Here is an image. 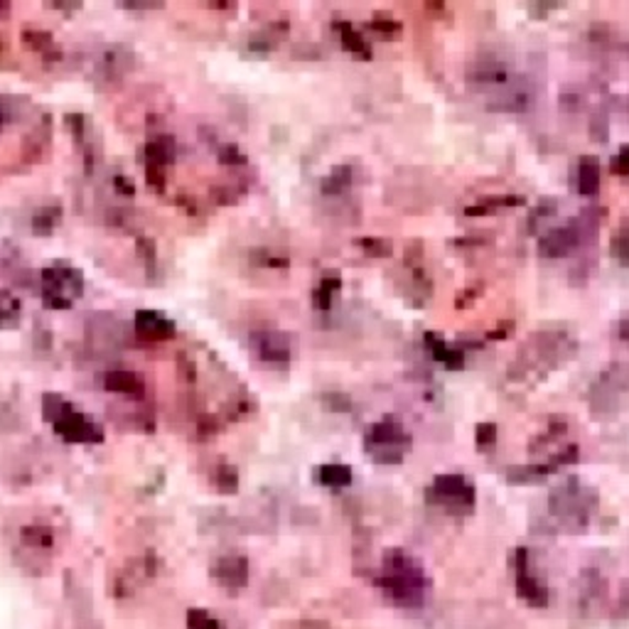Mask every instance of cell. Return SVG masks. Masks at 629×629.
Wrapping results in <instances>:
<instances>
[{"label": "cell", "instance_id": "obj_13", "mask_svg": "<svg viewBox=\"0 0 629 629\" xmlns=\"http://www.w3.org/2000/svg\"><path fill=\"white\" fill-rule=\"evenodd\" d=\"M101 386L106 391H111V394L129 396V398H143V394H145L143 376L136 372H126V369H114V372L104 373Z\"/></svg>", "mask_w": 629, "mask_h": 629}, {"label": "cell", "instance_id": "obj_18", "mask_svg": "<svg viewBox=\"0 0 629 629\" xmlns=\"http://www.w3.org/2000/svg\"><path fill=\"white\" fill-rule=\"evenodd\" d=\"M214 576L219 578L224 586L239 587L244 586L246 578H248V565H246L244 558H239V555H229V558H222V561L216 563Z\"/></svg>", "mask_w": 629, "mask_h": 629}, {"label": "cell", "instance_id": "obj_1", "mask_svg": "<svg viewBox=\"0 0 629 629\" xmlns=\"http://www.w3.org/2000/svg\"><path fill=\"white\" fill-rule=\"evenodd\" d=\"M43 418L54 433L75 445H97L104 440V428L94 423L82 408H76L65 396L47 391L43 396Z\"/></svg>", "mask_w": 629, "mask_h": 629}, {"label": "cell", "instance_id": "obj_2", "mask_svg": "<svg viewBox=\"0 0 629 629\" xmlns=\"http://www.w3.org/2000/svg\"><path fill=\"white\" fill-rule=\"evenodd\" d=\"M379 587L384 590L386 595H391V600L398 605L416 608L423 602V595H426L423 568L408 554L391 548L384 555V573L379 578Z\"/></svg>", "mask_w": 629, "mask_h": 629}, {"label": "cell", "instance_id": "obj_37", "mask_svg": "<svg viewBox=\"0 0 629 629\" xmlns=\"http://www.w3.org/2000/svg\"><path fill=\"white\" fill-rule=\"evenodd\" d=\"M15 116V101L11 97H0V130L5 129Z\"/></svg>", "mask_w": 629, "mask_h": 629}, {"label": "cell", "instance_id": "obj_15", "mask_svg": "<svg viewBox=\"0 0 629 629\" xmlns=\"http://www.w3.org/2000/svg\"><path fill=\"white\" fill-rule=\"evenodd\" d=\"M423 342H426V347L430 350V354H433V359L443 364L450 372H460V369L465 366V352L450 350L448 344L443 342V337H437L436 332H426Z\"/></svg>", "mask_w": 629, "mask_h": 629}, {"label": "cell", "instance_id": "obj_32", "mask_svg": "<svg viewBox=\"0 0 629 629\" xmlns=\"http://www.w3.org/2000/svg\"><path fill=\"white\" fill-rule=\"evenodd\" d=\"M475 443L480 450H490L494 448L497 443V426L494 423H480L475 428Z\"/></svg>", "mask_w": 629, "mask_h": 629}, {"label": "cell", "instance_id": "obj_21", "mask_svg": "<svg viewBox=\"0 0 629 629\" xmlns=\"http://www.w3.org/2000/svg\"><path fill=\"white\" fill-rule=\"evenodd\" d=\"M22 320V303L11 290H0V330H12Z\"/></svg>", "mask_w": 629, "mask_h": 629}, {"label": "cell", "instance_id": "obj_25", "mask_svg": "<svg viewBox=\"0 0 629 629\" xmlns=\"http://www.w3.org/2000/svg\"><path fill=\"white\" fill-rule=\"evenodd\" d=\"M136 251H138L145 271H148L150 276H155V271H158V244L150 236L140 234L138 241H136Z\"/></svg>", "mask_w": 629, "mask_h": 629}, {"label": "cell", "instance_id": "obj_38", "mask_svg": "<svg viewBox=\"0 0 629 629\" xmlns=\"http://www.w3.org/2000/svg\"><path fill=\"white\" fill-rule=\"evenodd\" d=\"M477 293H480V288L460 290L458 300H455V308H468V305H472V303L477 300Z\"/></svg>", "mask_w": 629, "mask_h": 629}, {"label": "cell", "instance_id": "obj_34", "mask_svg": "<svg viewBox=\"0 0 629 629\" xmlns=\"http://www.w3.org/2000/svg\"><path fill=\"white\" fill-rule=\"evenodd\" d=\"M241 194H244V187H236V185H219V187H212V197L216 204H234Z\"/></svg>", "mask_w": 629, "mask_h": 629}, {"label": "cell", "instance_id": "obj_41", "mask_svg": "<svg viewBox=\"0 0 629 629\" xmlns=\"http://www.w3.org/2000/svg\"><path fill=\"white\" fill-rule=\"evenodd\" d=\"M619 337L629 344V320H625L622 325H619Z\"/></svg>", "mask_w": 629, "mask_h": 629}, {"label": "cell", "instance_id": "obj_33", "mask_svg": "<svg viewBox=\"0 0 629 629\" xmlns=\"http://www.w3.org/2000/svg\"><path fill=\"white\" fill-rule=\"evenodd\" d=\"M251 261L261 268H288L290 258L288 256H278V254H268V251H254L251 254Z\"/></svg>", "mask_w": 629, "mask_h": 629}, {"label": "cell", "instance_id": "obj_9", "mask_svg": "<svg viewBox=\"0 0 629 629\" xmlns=\"http://www.w3.org/2000/svg\"><path fill=\"white\" fill-rule=\"evenodd\" d=\"M133 325H136V334L145 342H165L177 334L175 320L158 310H138Z\"/></svg>", "mask_w": 629, "mask_h": 629}, {"label": "cell", "instance_id": "obj_42", "mask_svg": "<svg viewBox=\"0 0 629 629\" xmlns=\"http://www.w3.org/2000/svg\"><path fill=\"white\" fill-rule=\"evenodd\" d=\"M3 50H5V40L0 37V52H3Z\"/></svg>", "mask_w": 629, "mask_h": 629}, {"label": "cell", "instance_id": "obj_8", "mask_svg": "<svg viewBox=\"0 0 629 629\" xmlns=\"http://www.w3.org/2000/svg\"><path fill=\"white\" fill-rule=\"evenodd\" d=\"M583 239V229L578 224H565L558 229H551L548 234L539 239V254L544 258H561L576 251Z\"/></svg>", "mask_w": 629, "mask_h": 629}, {"label": "cell", "instance_id": "obj_29", "mask_svg": "<svg viewBox=\"0 0 629 629\" xmlns=\"http://www.w3.org/2000/svg\"><path fill=\"white\" fill-rule=\"evenodd\" d=\"M214 484L219 487V491H224V494H234V491L239 490V472H236V468H232V465L216 468Z\"/></svg>", "mask_w": 629, "mask_h": 629}, {"label": "cell", "instance_id": "obj_17", "mask_svg": "<svg viewBox=\"0 0 629 629\" xmlns=\"http://www.w3.org/2000/svg\"><path fill=\"white\" fill-rule=\"evenodd\" d=\"M600 182H602V170H600V162L593 155H586L578 162V177H576V190L583 197H593L600 190Z\"/></svg>", "mask_w": 629, "mask_h": 629}, {"label": "cell", "instance_id": "obj_11", "mask_svg": "<svg viewBox=\"0 0 629 629\" xmlns=\"http://www.w3.org/2000/svg\"><path fill=\"white\" fill-rule=\"evenodd\" d=\"M516 587H519V595L529 605H533V608H546L548 605V590L529 570V554H526V548L516 551Z\"/></svg>", "mask_w": 629, "mask_h": 629}, {"label": "cell", "instance_id": "obj_14", "mask_svg": "<svg viewBox=\"0 0 629 629\" xmlns=\"http://www.w3.org/2000/svg\"><path fill=\"white\" fill-rule=\"evenodd\" d=\"M22 43L28 44L35 54L44 57V62H59L62 59V50L57 47L54 37L47 30H40V28H28L22 33Z\"/></svg>", "mask_w": 629, "mask_h": 629}, {"label": "cell", "instance_id": "obj_26", "mask_svg": "<svg viewBox=\"0 0 629 629\" xmlns=\"http://www.w3.org/2000/svg\"><path fill=\"white\" fill-rule=\"evenodd\" d=\"M357 246L362 248L366 256L372 258H386L394 254V244L389 239H379V236H364V239H357Z\"/></svg>", "mask_w": 629, "mask_h": 629}, {"label": "cell", "instance_id": "obj_3", "mask_svg": "<svg viewBox=\"0 0 629 629\" xmlns=\"http://www.w3.org/2000/svg\"><path fill=\"white\" fill-rule=\"evenodd\" d=\"M84 293V273L69 263H52L40 273V298L47 310H69Z\"/></svg>", "mask_w": 629, "mask_h": 629}, {"label": "cell", "instance_id": "obj_16", "mask_svg": "<svg viewBox=\"0 0 629 629\" xmlns=\"http://www.w3.org/2000/svg\"><path fill=\"white\" fill-rule=\"evenodd\" d=\"M62 204L47 202L40 209H35L33 219H30V229L35 236H52L57 232V226L62 224Z\"/></svg>", "mask_w": 629, "mask_h": 629}, {"label": "cell", "instance_id": "obj_30", "mask_svg": "<svg viewBox=\"0 0 629 629\" xmlns=\"http://www.w3.org/2000/svg\"><path fill=\"white\" fill-rule=\"evenodd\" d=\"M555 212H558V202H555L554 197H544L541 202L533 207V212L529 214V232H536L539 222H544V219H548V216H554Z\"/></svg>", "mask_w": 629, "mask_h": 629}, {"label": "cell", "instance_id": "obj_6", "mask_svg": "<svg viewBox=\"0 0 629 629\" xmlns=\"http://www.w3.org/2000/svg\"><path fill=\"white\" fill-rule=\"evenodd\" d=\"M428 499L455 514L469 512L475 507V487L468 484L462 475H437L433 487L428 490Z\"/></svg>", "mask_w": 629, "mask_h": 629}, {"label": "cell", "instance_id": "obj_39", "mask_svg": "<svg viewBox=\"0 0 629 629\" xmlns=\"http://www.w3.org/2000/svg\"><path fill=\"white\" fill-rule=\"evenodd\" d=\"M512 330H514L512 322H504L501 327H497V330L490 332V340H507V337H509V332H512Z\"/></svg>", "mask_w": 629, "mask_h": 629}, {"label": "cell", "instance_id": "obj_4", "mask_svg": "<svg viewBox=\"0 0 629 629\" xmlns=\"http://www.w3.org/2000/svg\"><path fill=\"white\" fill-rule=\"evenodd\" d=\"M411 433L391 418L373 423L364 436V450L379 465H398L411 450Z\"/></svg>", "mask_w": 629, "mask_h": 629}, {"label": "cell", "instance_id": "obj_31", "mask_svg": "<svg viewBox=\"0 0 629 629\" xmlns=\"http://www.w3.org/2000/svg\"><path fill=\"white\" fill-rule=\"evenodd\" d=\"M372 30L373 33L384 35V37H394V35L401 33V22L394 20L391 15H381V12H376L372 20Z\"/></svg>", "mask_w": 629, "mask_h": 629}, {"label": "cell", "instance_id": "obj_24", "mask_svg": "<svg viewBox=\"0 0 629 629\" xmlns=\"http://www.w3.org/2000/svg\"><path fill=\"white\" fill-rule=\"evenodd\" d=\"M472 79L480 82V84H504L509 79V69L499 62H482L475 72H472Z\"/></svg>", "mask_w": 629, "mask_h": 629}, {"label": "cell", "instance_id": "obj_20", "mask_svg": "<svg viewBox=\"0 0 629 629\" xmlns=\"http://www.w3.org/2000/svg\"><path fill=\"white\" fill-rule=\"evenodd\" d=\"M342 290V276L337 273V271H330V273H325L320 280V286L312 290V305H315V310H330L332 305V298L337 295Z\"/></svg>", "mask_w": 629, "mask_h": 629}, {"label": "cell", "instance_id": "obj_10", "mask_svg": "<svg viewBox=\"0 0 629 629\" xmlns=\"http://www.w3.org/2000/svg\"><path fill=\"white\" fill-rule=\"evenodd\" d=\"M133 65H136V54L126 44H111V47H106L104 52L98 54L97 59L98 75L104 76L106 82L123 79L133 69Z\"/></svg>", "mask_w": 629, "mask_h": 629}, {"label": "cell", "instance_id": "obj_27", "mask_svg": "<svg viewBox=\"0 0 629 629\" xmlns=\"http://www.w3.org/2000/svg\"><path fill=\"white\" fill-rule=\"evenodd\" d=\"M609 254L622 266L629 268V224L622 226V229H617L612 234V239H609Z\"/></svg>", "mask_w": 629, "mask_h": 629}, {"label": "cell", "instance_id": "obj_40", "mask_svg": "<svg viewBox=\"0 0 629 629\" xmlns=\"http://www.w3.org/2000/svg\"><path fill=\"white\" fill-rule=\"evenodd\" d=\"M177 202H180L182 207L187 209V212L193 214V216H197V214H200V204H197V200H194V197H187V194H182Z\"/></svg>", "mask_w": 629, "mask_h": 629}, {"label": "cell", "instance_id": "obj_23", "mask_svg": "<svg viewBox=\"0 0 629 629\" xmlns=\"http://www.w3.org/2000/svg\"><path fill=\"white\" fill-rule=\"evenodd\" d=\"M318 482L325 487H332V490L350 487L352 484V468L350 465H337V462L322 465V468H318Z\"/></svg>", "mask_w": 629, "mask_h": 629}, {"label": "cell", "instance_id": "obj_28", "mask_svg": "<svg viewBox=\"0 0 629 629\" xmlns=\"http://www.w3.org/2000/svg\"><path fill=\"white\" fill-rule=\"evenodd\" d=\"M216 158L226 168H244L246 162H248V158L241 153V148L236 143H219L216 145Z\"/></svg>", "mask_w": 629, "mask_h": 629}, {"label": "cell", "instance_id": "obj_22", "mask_svg": "<svg viewBox=\"0 0 629 629\" xmlns=\"http://www.w3.org/2000/svg\"><path fill=\"white\" fill-rule=\"evenodd\" d=\"M354 182V172L350 165H337V168H332L330 175L322 180V194H327V197H340V194H344L350 187H352Z\"/></svg>", "mask_w": 629, "mask_h": 629}, {"label": "cell", "instance_id": "obj_5", "mask_svg": "<svg viewBox=\"0 0 629 629\" xmlns=\"http://www.w3.org/2000/svg\"><path fill=\"white\" fill-rule=\"evenodd\" d=\"M177 158V140L170 133H155L143 145V170L153 193L162 194L168 187V168Z\"/></svg>", "mask_w": 629, "mask_h": 629}, {"label": "cell", "instance_id": "obj_19", "mask_svg": "<svg viewBox=\"0 0 629 629\" xmlns=\"http://www.w3.org/2000/svg\"><path fill=\"white\" fill-rule=\"evenodd\" d=\"M334 30L340 33V43L347 52L357 54V57H362V59H372V44L366 43L362 35L354 30L352 22L334 20Z\"/></svg>", "mask_w": 629, "mask_h": 629}, {"label": "cell", "instance_id": "obj_12", "mask_svg": "<svg viewBox=\"0 0 629 629\" xmlns=\"http://www.w3.org/2000/svg\"><path fill=\"white\" fill-rule=\"evenodd\" d=\"M551 512L555 516H573L580 523V514H586V504H583V490L576 480H568L565 487H558L551 494Z\"/></svg>", "mask_w": 629, "mask_h": 629}, {"label": "cell", "instance_id": "obj_35", "mask_svg": "<svg viewBox=\"0 0 629 629\" xmlns=\"http://www.w3.org/2000/svg\"><path fill=\"white\" fill-rule=\"evenodd\" d=\"M609 170L615 175H629V145H622L619 153L609 161Z\"/></svg>", "mask_w": 629, "mask_h": 629}, {"label": "cell", "instance_id": "obj_36", "mask_svg": "<svg viewBox=\"0 0 629 629\" xmlns=\"http://www.w3.org/2000/svg\"><path fill=\"white\" fill-rule=\"evenodd\" d=\"M114 190L118 193V197H133L136 194V185L130 180L129 175H114Z\"/></svg>", "mask_w": 629, "mask_h": 629}, {"label": "cell", "instance_id": "obj_7", "mask_svg": "<svg viewBox=\"0 0 629 629\" xmlns=\"http://www.w3.org/2000/svg\"><path fill=\"white\" fill-rule=\"evenodd\" d=\"M251 350L261 362L273 364V366H286L290 362V354H293L288 334L278 330L254 332L251 334Z\"/></svg>", "mask_w": 629, "mask_h": 629}]
</instances>
